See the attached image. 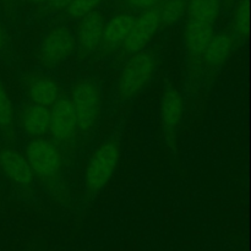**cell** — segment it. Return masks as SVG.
<instances>
[{
  "mask_svg": "<svg viewBox=\"0 0 251 251\" xmlns=\"http://www.w3.org/2000/svg\"><path fill=\"white\" fill-rule=\"evenodd\" d=\"M104 25V16L97 10L81 17L75 37L76 47L81 55L92 54L100 46Z\"/></svg>",
  "mask_w": 251,
  "mask_h": 251,
  "instance_id": "9c48e42d",
  "label": "cell"
},
{
  "mask_svg": "<svg viewBox=\"0 0 251 251\" xmlns=\"http://www.w3.org/2000/svg\"><path fill=\"white\" fill-rule=\"evenodd\" d=\"M233 46H234V39L230 34H213L201 56L208 68H220L232 54Z\"/></svg>",
  "mask_w": 251,
  "mask_h": 251,
  "instance_id": "4fadbf2b",
  "label": "cell"
},
{
  "mask_svg": "<svg viewBox=\"0 0 251 251\" xmlns=\"http://www.w3.org/2000/svg\"><path fill=\"white\" fill-rule=\"evenodd\" d=\"M213 25L199 20L188 19L184 32V43L190 58L202 55L213 36Z\"/></svg>",
  "mask_w": 251,
  "mask_h": 251,
  "instance_id": "8fae6325",
  "label": "cell"
},
{
  "mask_svg": "<svg viewBox=\"0 0 251 251\" xmlns=\"http://www.w3.org/2000/svg\"><path fill=\"white\" fill-rule=\"evenodd\" d=\"M49 131L55 141L68 142L77 131V122L69 98H59L50 108Z\"/></svg>",
  "mask_w": 251,
  "mask_h": 251,
  "instance_id": "ba28073f",
  "label": "cell"
},
{
  "mask_svg": "<svg viewBox=\"0 0 251 251\" xmlns=\"http://www.w3.org/2000/svg\"><path fill=\"white\" fill-rule=\"evenodd\" d=\"M0 132L12 140L15 132V110L11 100L0 80Z\"/></svg>",
  "mask_w": 251,
  "mask_h": 251,
  "instance_id": "e0dca14e",
  "label": "cell"
},
{
  "mask_svg": "<svg viewBox=\"0 0 251 251\" xmlns=\"http://www.w3.org/2000/svg\"><path fill=\"white\" fill-rule=\"evenodd\" d=\"M26 159L34 176L44 180L58 176L63 167V158L58 147L43 137H36L29 141L26 149Z\"/></svg>",
  "mask_w": 251,
  "mask_h": 251,
  "instance_id": "277c9868",
  "label": "cell"
},
{
  "mask_svg": "<svg viewBox=\"0 0 251 251\" xmlns=\"http://www.w3.org/2000/svg\"><path fill=\"white\" fill-rule=\"evenodd\" d=\"M75 36L63 26L51 28L41 44L39 59L46 68H56L73 54L75 49Z\"/></svg>",
  "mask_w": 251,
  "mask_h": 251,
  "instance_id": "5b68a950",
  "label": "cell"
},
{
  "mask_svg": "<svg viewBox=\"0 0 251 251\" xmlns=\"http://www.w3.org/2000/svg\"><path fill=\"white\" fill-rule=\"evenodd\" d=\"M70 102L75 113L77 130L87 132L95 127L100 115L102 95L97 82L90 78H82L73 86Z\"/></svg>",
  "mask_w": 251,
  "mask_h": 251,
  "instance_id": "7a4b0ae2",
  "label": "cell"
},
{
  "mask_svg": "<svg viewBox=\"0 0 251 251\" xmlns=\"http://www.w3.org/2000/svg\"><path fill=\"white\" fill-rule=\"evenodd\" d=\"M73 0H48L49 5L55 10H65Z\"/></svg>",
  "mask_w": 251,
  "mask_h": 251,
  "instance_id": "7402d4cb",
  "label": "cell"
},
{
  "mask_svg": "<svg viewBox=\"0 0 251 251\" xmlns=\"http://www.w3.org/2000/svg\"><path fill=\"white\" fill-rule=\"evenodd\" d=\"M29 1H32L36 5H41V4H44V2H47L48 0H29Z\"/></svg>",
  "mask_w": 251,
  "mask_h": 251,
  "instance_id": "cb8c5ba5",
  "label": "cell"
},
{
  "mask_svg": "<svg viewBox=\"0 0 251 251\" xmlns=\"http://www.w3.org/2000/svg\"><path fill=\"white\" fill-rule=\"evenodd\" d=\"M233 31L239 38L249 33V0H239L233 12Z\"/></svg>",
  "mask_w": 251,
  "mask_h": 251,
  "instance_id": "d6986e66",
  "label": "cell"
},
{
  "mask_svg": "<svg viewBox=\"0 0 251 251\" xmlns=\"http://www.w3.org/2000/svg\"><path fill=\"white\" fill-rule=\"evenodd\" d=\"M186 6H188L186 0H167L163 6L158 9L161 25L171 26L180 21L185 14Z\"/></svg>",
  "mask_w": 251,
  "mask_h": 251,
  "instance_id": "ac0fdd59",
  "label": "cell"
},
{
  "mask_svg": "<svg viewBox=\"0 0 251 251\" xmlns=\"http://www.w3.org/2000/svg\"><path fill=\"white\" fill-rule=\"evenodd\" d=\"M157 65L158 61L153 51L141 50L134 54L119 77L118 95L120 100H127L136 97L152 80Z\"/></svg>",
  "mask_w": 251,
  "mask_h": 251,
  "instance_id": "6da1fadb",
  "label": "cell"
},
{
  "mask_svg": "<svg viewBox=\"0 0 251 251\" xmlns=\"http://www.w3.org/2000/svg\"><path fill=\"white\" fill-rule=\"evenodd\" d=\"M184 112V102L180 92L176 88H168L162 95L159 104V122L166 144L174 150L176 130L180 125Z\"/></svg>",
  "mask_w": 251,
  "mask_h": 251,
  "instance_id": "8992f818",
  "label": "cell"
},
{
  "mask_svg": "<svg viewBox=\"0 0 251 251\" xmlns=\"http://www.w3.org/2000/svg\"><path fill=\"white\" fill-rule=\"evenodd\" d=\"M29 98L34 104L50 108L60 98L59 86L53 78L42 76L31 82L28 87Z\"/></svg>",
  "mask_w": 251,
  "mask_h": 251,
  "instance_id": "9a60e30c",
  "label": "cell"
},
{
  "mask_svg": "<svg viewBox=\"0 0 251 251\" xmlns=\"http://www.w3.org/2000/svg\"><path fill=\"white\" fill-rule=\"evenodd\" d=\"M0 168L2 173L19 186H29L34 180V173L26 157L14 149L0 150Z\"/></svg>",
  "mask_w": 251,
  "mask_h": 251,
  "instance_id": "30bf717a",
  "label": "cell"
},
{
  "mask_svg": "<svg viewBox=\"0 0 251 251\" xmlns=\"http://www.w3.org/2000/svg\"><path fill=\"white\" fill-rule=\"evenodd\" d=\"M120 158V146L110 140L96 150L86 168V190L88 195L95 196L107 186L117 169Z\"/></svg>",
  "mask_w": 251,
  "mask_h": 251,
  "instance_id": "3957f363",
  "label": "cell"
},
{
  "mask_svg": "<svg viewBox=\"0 0 251 251\" xmlns=\"http://www.w3.org/2000/svg\"><path fill=\"white\" fill-rule=\"evenodd\" d=\"M103 0H73L66 7V15L70 19L80 20L85 15L95 11Z\"/></svg>",
  "mask_w": 251,
  "mask_h": 251,
  "instance_id": "ffe728a7",
  "label": "cell"
},
{
  "mask_svg": "<svg viewBox=\"0 0 251 251\" xmlns=\"http://www.w3.org/2000/svg\"><path fill=\"white\" fill-rule=\"evenodd\" d=\"M50 109L32 103L21 114V125L25 131L32 136L43 137L49 131Z\"/></svg>",
  "mask_w": 251,
  "mask_h": 251,
  "instance_id": "5bb4252c",
  "label": "cell"
},
{
  "mask_svg": "<svg viewBox=\"0 0 251 251\" xmlns=\"http://www.w3.org/2000/svg\"><path fill=\"white\" fill-rule=\"evenodd\" d=\"M161 26L159 11L156 7L145 10L137 19H135L129 36L123 43L122 48L129 54H136L144 50L152 37Z\"/></svg>",
  "mask_w": 251,
  "mask_h": 251,
  "instance_id": "52a82bcc",
  "label": "cell"
},
{
  "mask_svg": "<svg viewBox=\"0 0 251 251\" xmlns=\"http://www.w3.org/2000/svg\"><path fill=\"white\" fill-rule=\"evenodd\" d=\"M7 44V38H6V33H5V29L2 27V25L0 24V53L6 48Z\"/></svg>",
  "mask_w": 251,
  "mask_h": 251,
  "instance_id": "603a6c76",
  "label": "cell"
},
{
  "mask_svg": "<svg viewBox=\"0 0 251 251\" xmlns=\"http://www.w3.org/2000/svg\"><path fill=\"white\" fill-rule=\"evenodd\" d=\"M134 21L135 17L126 14L117 15L110 19L104 25V29H103L102 42H100L103 50L114 51L119 47H122L131 31Z\"/></svg>",
  "mask_w": 251,
  "mask_h": 251,
  "instance_id": "7c38bea8",
  "label": "cell"
},
{
  "mask_svg": "<svg viewBox=\"0 0 251 251\" xmlns=\"http://www.w3.org/2000/svg\"><path fill=\"white\" fill-rule=\"evenodd\" d=\"M220 0H189L186 10L189 19L213 25L220 12Z\"/></svg>",
  "mask_w": 251,
  "mask_h": 251,
  "instance_id": "2e32d148",
  "label": "cell"
},
{
  "mask_svg": "<svg viewBox=\"0 0 251 251\" xmlns=\"http://www.w3.org/2000/svg\"><path fill=\"white\" fill-rule=\"evenodd\" d=\"M126 1L130 6L145 11V10L152 9V7L156 6L159 2V0H126Z\"/></svg>",
  "mask_w": 251,
  "mask_h": 251,
  "instance_id": "44dd1931",
  "label": "cell"
}]
</instances>
